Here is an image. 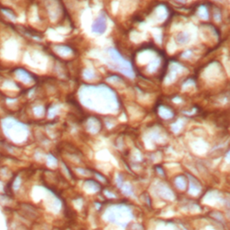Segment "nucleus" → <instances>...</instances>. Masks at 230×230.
Instances as JSON below:
<instances>
[{
  "label": "nucleus",
  "mask_w": 230,
  "mask_h": 230,
  "mask_svg": "<svg viewBox=\"0 0 230 230\" xmlns=\"http://www.w3.org/2000/svg\"><path fill=\"white\" fill-rule=\"evenodd\" d=\"M108 54H109L110 59L112 61V64L113 67L121 72L123 75L129 77H134V71L131 67V64L126 60L123 57H121L120 54L114 49H109L108 50Z\"/></svg>",
  "instance_id": "1"
},
{
  "label": "nucleus",
  "mask_w": 230,
  "mask_h": 230,
  "mask_svg": "<svg viewBox=\"0 0 230 230\" xmlns=\"http://www.w3.org/2000/svg\"><path fill=\"white\" fill-rule=\"evenodd\" d=\"M107 27V22L106 17L104 15H100L92 24V31L94 33L97 34H103L106 31Z\"/></svg>",
  "instance_id": "2"
},
{
  "label": "nucleus",
  "mask_w": 230,
  "mask_h": 230,
  "mask_svg": "<svg viewBox=\"0 0 230 230\" xmlns=\"http://www.w3.org/2000/svg\"><path fill=\"white\" fill-rule=\"evenodd\" d=\"M16 76L21 81V82L24 83V84H30L32 81H33V77L31 76V75L23 70V69H17L16 71Z\"/></svg>",
  "instance_id": "3"
},
{
  "label": "nucleus",
  "mask_w": 230,
  "mask_h": 230,
  "mask_svg": "<svg viewBox=\"0 0 230 230\" xmlns=\"http://www.w3.org/2000/svg\"><path fill=\"white\" fill-rule=\"evenodd\" d=\"M56 52L58 54H59V55L62 56V57H67V56L70 55V54L72 53V50H71V49H69L67 46H57L56 47Z\"/></svg>",
  "instance_id": "4"
},
{
  "label": "nucleus",
  "mask_w": 230,
  "mask_h": 230,
  "mask_svg": "<svg viewBox=\"0 0 230 230\" xmlns=\"http://www.w3.org/2000/svg\"><path fill=\"white\" fill-rule=\"evenodd\" d=\"M189 40H190V36H189L188 33H181L178 34V36L176 37V40L178 43H181V44H185L189 42Z\"/></svg>",
  "instance_id": "5"
},
{
  "label": "nucleus",
  "mask_w": 230,
  "mask_h": 230,
  "mask_svg": "<svg viewBox=\"0 0 230 230\" xmlns=\"http://www.w3.org/2000/svg\"><path fill=\"white\" fill-rule=\"evenodd\" d=\"M209 13H208V10L205 6H200V9H199V16L202 18V19H208L209 17Z\"/></svg>",
  "instance_id": "6"
},
{
  "label": "nucleus",
  "mask_w": 230,
  "mask_h": 230,
  "mask_svg": "<svg viewBox=\"0 0 230 230\" xmlns=\"http://www.w3.org/2000/svg\"><path fill=\"white\" fill-rule=\"evenodd\" d=\"M3 11V13H6V16L9 18V19H11V20H16V16H15V15H13V13L11 12V11H8V10H2Z\"/></svg>",
  "instance_id": "7"
},
{
  "label": "nucleus",
  "mask_w": 230,
  "mask_h": 230,
  "mask_svg": "<svg viewBox=\"0 0 230 230\" xmlns=\"http://www.w3.org/2000/svg\"><path fill=\"white\" fill-rule=\"evenodd\" d=\"M84 76H85V77H86V79H91V78H93V77L94 76V74H93V71L86 69V70L85 71V73H84Z\"/></svg>",
  "instance_id": "8"
},
{
  "label": "nucleus",
  "mask_w": 230,
  "mask_h": 230,
  "mask_svg": "<svg viewBox=\"0 0 230 230\" xmlns=\"http://www.w3.org/2000/svg\"><path fill=\"white\" fill-rule=\"evenodd\" d=\"M43 112V109H42V107H35L34 108V113L37 114V115H39V114H40Z\"/></svg>",
  "instance_id": "9"
}]
</instances>
